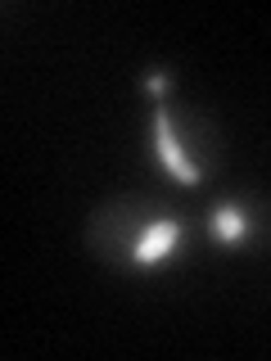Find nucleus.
I'll use <instances>...</instances> for the list:
<instances>
[{"label": "nucleus", "mask_w": 271, "mask_h": 361, "mask_svg": "<svg viewBox=\"0 0 271 361\" xmlns=\"http://www.w3.org/2000/svg\"><path fill=\"white\" fill-rule=\"evenodd\" d=\"M190 231L186 212L150 195H118L104 208L90 212L86 221V244L100 262L150 276V271H167L190 253Z\"/></svg>", "instance_id": "1"}, {"label": "nucleus", "mask_w": 271, "mask_h": 361, "mask_svg": "<svg viewBox=\"0 0 271 361\" xmlns=\"http://www.w3.org/2000/svg\"><path fill=\"white\" fill-rule=\"evenodd\" d=\"M154 158L167 176H176L181 185H203L217 163V135H212L208 118L195 109H176L167 99L154 104Z\"/></svg>", "instance_id": "2"}, {"label": "nucleus", "mask_w": 271, "mask_h": 361, "mask_svg": "<svg viewBox=\"0 0 271 361\" xmlns=\"http://www.w3.org/2000/svg\"><path fill=\"white\" fill-rule=\"evenodd\" d=\"M267 221H271V212L258 199H244V195L217 199L208 212H203V231H208V240L217 248H231V253H244V248L263 244Z\"/></svg>", "instance_id": "3"}, {"label": "nucleus", "mask_w": 271, "mask_h": 361, "mask_svg": "<svg viewBox=\"0 0 271 361\" xmlns=\"http://www.w3.org/2000/svg\"><path fill=\"white\" fill-rule=\"evenodd\" d=\"M167 86H172L167 68H150V77H145V90H150V95H167Z\"/></svg>", "instance_id": "4"}]
</instances>
